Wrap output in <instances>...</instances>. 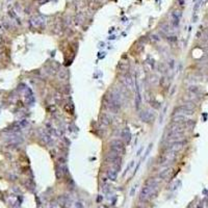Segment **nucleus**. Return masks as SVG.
<instances>
[{"mask_svg": "<svg viewBox=\"0 0 208 208\" xmlns=\"http://www.w3.org/2000/svg\"><path fill=\"white\" fill-rule=\"evenodd\" d=\"M152 147H153V145H152V144H150V145H149V147H148V149H147V151H146V153H145V155H144V158H143V159H146V158H147V156L149 155L150 151H151Z\"/></svg>", "mask_w": 208, "mask_h": 208, "instance_id": "nucleus-13", "label": "nucleus"}, {"mask_svg": "<svg viewBox=\"0 0 208 208\" xmlns=\"http://www.w3.org/2000/svg\"><path fill=\"white\" fill-rule=\"evenodd\" d=\"M109 146H110V151L116 152L119 155H122L124 153V145H123V143L121 140H112V142H110Z\"/></svg>", "mask_w": 208, "mask_h": 208, "instance_id": "nucleus-4", "label": "nucleus"}, {"mask_svg": "<svg viewBox=\"0 0 208 208\" xmlns=\"http://www.w3.org/2000/svg\"><path fill=\"white\" fill-rule=\"evenodd\" d=\"M185 146V142L184 140H177V142H174V143H171V144L168 145V147H166V152H169V153H175L177 154L180 150H182Z\"/></svg>", "mask_w": 208, "mask_h": 208, "instance_id": "nucleus-2", "label": "nucleus"}, {"mask_svg": "<svg viewBox=\"0 0 208 208\" xmlns=\"http://www.w3.org/2000/svg\"><path fill=\"white\" fill-rule=\"evenodd\" d=\"M172 18H173V21H172V23H173V26L174 27H177L178 25H179V21H180V18H181V13L180 12H174L173 14H172Z\"/></svg>", "mask_w": 208, "mask_h": 208, "instance_id": "nucleus-7", "label": "nucleus"}, {"mask_svg": "<svg viewBox=\"0 0 208 208\" xmlns=\"http://www.w3.org/2000/svg\"><path fill=\"white\" fill-rule=\"evenodd\" d=\"M156 187H157V182L155 180H150L147 182V184L143 187L142 191L140 194V201H146L148 200L155 191Z\"/></svg>", "mask_w": 208, "mask_h": 208, "instance_id": "nucleus-1", "label": "nucleus"}, {"mask_svg": "<svg viewBox=\"0 0 208 208\" xmlns=\"http://www.w3.org/2000/svg\"><path fill=\"white\" fill-rule=\"evenodd\" d=\"M194 114H195V112H194V108L189 107V106H187V105L178 106L173 112V116H175V114H180V116L191 117V116H193Z\"/></svg>", "mask_w": 208, "mask_h": 208, "instance_id": "nucleus-3", "label": "nucleus"}, {"mask_svg": "<svg viewBox=\"0 0 208 208\" xmlns=\"http://www.w3.org/2000/svg\"><path fill=\"white\" fill-rule=\"evenodd\" d=\"M171 173H172V169H171V168H166V169H164L163 171L160 172L159 177L162 178V179H166V178L171 175Z\"/></svg>", "mask_w": 208, "mask_h": 208, "instance_id": "nucleus-9", "label": "nucleus"}, {"mask_svg": "<svg viewBox=\"0 0 208 208\" xmlns=\"http://www.w3.org/2000/svg\"><path fill=\"white\" fill-rule=\"evenodd\" d=\"M135 189H136V187H135V186H134L133 189H131V193H130V195H131V196H133V194H134V191H135Z\"/></svg>", "mask_w": 208, "mask_h": 208, "instance_id": "nucleus-14", "label": "nucleus"}, {"mask_svg": "<svg viewBox=\"0 0 208 208\" xmlns=\"http://www.w3.org/2000/svg\"><path fill=\"white\" fill-rule=\"evenodd\" d=\"M122 81L126 88L132 89V86H133V79H132L129 75H125V76H123Z\"/></svg>", "mask_w": 208, "mask_h": 208, "instance_id": "nucleus-6", "label": "nucleus"}, {"mask_svg": "<svg viewBox=\"0 0 208 208\" xmlns=\"http://www.w3.org/2000/svg\"><path fill=\"white\" fill-rule=\"evenodd\" d=\"M197 208H203V207H202V206H198Z\"/></svg>", "mask_w": 208, "mask_h": 208, "instance_id": "nucleus-15", "label": "nucleus"}, {"mask_svg": "<svg viewBox=\"0 0 208 208\" xmlns=\"http://www.w3.org/2000/svg\"><path fill=\"white\" fill-rule=\"evenodd\" d=\"M133 164H134V161H133V160H132V161H130L129 163H128V166H126V169H125V172L123 173V176H125V175H126V173H128V172H129V170L131 169L132 166H133Z\"/></svg>", "mask_w": 208, "mask_h": 208, "instance_id": "nucleus-11", "label": "nucleus"}, {"mask_svg": "<svg viewBox=\"0 0 208 208\" xmlns=\"http://www.w3.org/2000/svg\"><path fill=\"white\" fill-rule=\"evenodd\" d=\"M30 23L35 28H39V27H41L42 25L44 24V19L42 17H33L30 20Z\"/></svg>", "mask_w": 208, "mask_h": 208, "instance_id": "nucleus-5", "label": "nucleus"}, {"mask_svg": "<svg viewBox=\"0 0 208 208\" xmlns=\"http://www.w3.org/2000/svg\"><path fill=\"white\" fill-rule=\"evenodd\" d=\"M122 136L124 137L125 142L129 143L130 140H131V133H130V130L128 129V128H126V129L123 130V133H122Z\"/></svg>", "mask_w": 208, "mask_h": 208, "instance_id": "nucleus-10", "label": "nucleus"}, {"mask_svg": "<svg viewBox=\"0 0 208 208\" xmlns=\"http://www.w3.org/2000/svg\"><path fill=\"white\" fill-rule=\"evenodd\" d=\"M142 119L144 121H146V122H148V121H149V119H150V114L148 112H145L144 114H142Z\"/></svg>", "mask_w": 208, "mask_h": 208, "instance_id": "nucleus-12", "label": "nucleus"}, {"mask_svg": "<svg viewBox=\"0 0 208 208\" xmlns=\"http://www.w3.org/2000/svg\"><path fill=\"white\" fill-rule=\"evenodd\" d=\"M117 176H118V174H117V170L116 169H110L109 171L107 172V177H108V179H109L110 181H116Z\"/></svg>", "mask_w": 208, "mask_h": 208, "instance_id": "nucleus-8", "label": "nucleus"}]
</instances>
